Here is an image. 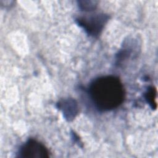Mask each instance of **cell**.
Wrapping results in <instances>:
<instances>
[{
    "label": "cell",
    "mask_w": 158,
    "mask_h": 158,
    "mask_svg": "<svg viewBox=\"0 0 158 158\" xmlns=\"http://www.w3.org/2000/svg\"><path fill=\"white\" fill-rule=\"evenodd\" d=\"M47 148L39 141L30 139L24 143L18 153V157L23 158H44L49 157Z\"/></svg>",
    "instance_id": "cell-3"
},
{
    "label": "cell",
    "mask_w": 158,
    "mask_h": 158,
    "mask_svg": "<svg viewBox=\"0 0 158 158\" xmlns=\"http://www.w3.org/2000/svg\"><path fill=\"white\" fill-rule=\"evenodd\" d=\"M59 108L62 110L66 118L72 119L77 113V105L72 99L64 100L59 103Z\"/></svg>",
    "instance_id": "cell-4"
},
{
    "label": "cell",
    "mask_w": 158,
    "mask_h": 158,
    "mask_svg": "<svg viewBox=\"0 0 158 158\" xmlns=\"http://www.w3.org/2000/svg\"><path fill=\"white\" fill-rule=\"evenodd\" d=\"M108 17L104 14H96L91 16L81 17L77 20L80 26L90 35L96 36L102 31L107 21Z\"/></svg>",
    "instance_id": "cell-2"
},
{
    "label": "cell",
    "mask_w": 158,
    "mask_h": 158,
    "mask_svg": "<svg viewBox=\"0 0 158 158\" xmlns=\"http://www.w3.org/2000/svg\"><path fill=\"white\" fill-rule=\"evenodd\" d=\"M89 94L96 107L103 111L117 108L125 98L122 82L113 75L101 77L93 81L89 86Z\"/></svg>",
    "instance_id": "cell-1"
},
{
    "label": "cell",
    "mask_w": 158,
    "mask_h": 158,
    "mask_svg": "<svg viewBox=\"0 0 158 158\" xmlns=\"http://www.w3.org/2000/svg\"><path fill=\"white\" fill-rule=\"evenodd\" d=\"M156 89L152 86L149 87L147 91L145 93V98L147 102L150 104L152 109H156L157 104L156 102Z\"/></svg>",
    "instance_id": "cell-5"
}]
</instances>
